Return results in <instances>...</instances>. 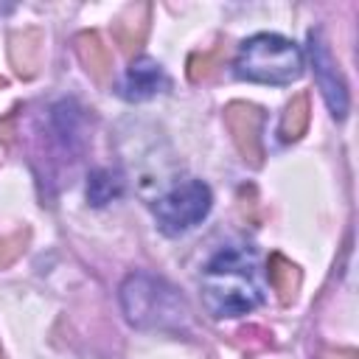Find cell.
Instances as JSON below:
<instances>
[{
    "mask_svg": "<svg viewBox=\"0 0 359 359\" xmlns=\"http://www.w3.org/2000/svg\"><path fill=\"white\" fill-rule=\"evenodd\" d=\"M306 126H309V93H297V95H292V101L283 109L280 137L283 140H297V137L306 135Z\"/></svg>",
    "mask_w": 359,
    "mask_h": 359,
    "instance_id": "13",
    "label": "cell"
},
{
    "mask_svg": "<svg viewBox=\"0 0 359 359\" xmlns=\"http://www.w3.org/2000/svg\"><path fill=\"white\" fill-rule=\"evenodd\" d=\"M303 73V56L294 42L278 34H255L241 42L236 76L258 84H292Z\"/></svg>",
    "mask_w": 359,
    "mask_h": 359,
    "instance_id": "3",
    "label": "cell"
},
{
    "mask_svg": "<svg viewBox=\"0 0 359 359\" xmlns=\"http://www.w3.org/2000/svg\"><path fill=\"white\" fill-rule=\"evenodd\" d=\"M224 123L233 137V146L250 165H261L264 146H261V126H264V112L255 104L247 101H233L224 109Z\"/></svg>",
    "mask_w": 359,
    "mask_h": 359,
    "instance_id": "5",
    "label": "cell"
},
{
    "mask_svg": "<svg viewBox=\"0 0 359 359\" xmlns=\"http://www.w3.org/2000/svg\"><path fill=\"white\" fill-rule=\"evenodd\" d=\"M320 359H356V351L353 348H345V351H334V348H325V351H320Z\"/></svg>",
    "mask_w": 359,
    "mask_h": 359,
    "instance_id": "16",
    "label": "cell"
},
{
    "mask_svg": "<svg viewBox=\"0 0 359 359\" xmlns=\"http://www.w3.org/2000/svg\"><path fill=\"white\" fill-rule=\"evenodd\" d=\"M3 87H6V79H3V76H0V90H3Z\"/></svg>",
    "mask_w": 359,
    "mask_h": 359,
    "instance_id": "17",
    "label": "cell"
},
{
    "mask_svg": "<svg viewBox=\"0 0 359 359\" xmlns=\"http://www.w3.org/2000/svg\"><path fill=\"white\" fill-rule=\"evenodd\" d=\"M0 359H3V348H0Z\"/></svg>",
    "mask_w": 359,
    "mask_h": 359,
    "instance_id": "18",
    "label": "cell"
},
{
    "mask_svg": "<svg viewBox=\"0 0 359 359\" xmlns=\"http://www.w3.org/2000/svg\"><path fill=\"white\" fill-rule=\"evenodd\" d=\"M42 42H45V34L39 28H22L8 34V59L22 79H34L39 73L42 48H45Z\"/></svg>",
    "mask_w": 359,
    "mask_h": 359,
    "instance_id": "8",
    "label": "cell"
},
{
    "mask_svg": "<svg viewBox=\"0 0 359 359\" xmlns=\"http://www.w3.org/2000/svg\"><path fill=\"white\" fill-rule=\"evenodd\" d=\"M123 194V174L112 168H98L87 180V199L93 205H107Z\"/></svg>",
    "mask_w": 359,
    "mask_h": 359,
    "instance_id": "12",
    "label": "cell"
},
{
    "mask_svg": "<svg viewBox=\"0 0 359 359\" xmlns=\"http://www.w3.org/2000/svg\"><path fill=\"white\" fill-rule=\"evenodd\" d=\"M76 56L79 62L84 65V70L98 81V84H107L109 76H112V56L107 50V45L101 42V36L95 31H81L76 39Z\"/></svg>",
    "mask_w": 359,
    "mask_h": 359,
    "instance_id": "10",
    "label": "cell"
},
{
    "mask_svg": "<svg viewBox=\"0 0 359 359\" xmlns=\"http://www.w3.org/2000/svg\"><path fill=\"white\" fill-rule=\"evenodd\" d=\"M149 17H151V6L140 3V6H129L115 22H112V36L118 42V48L123 53H135L149 34Z\"/></svg>",
    "mask_w": 359,
    "mask_h": 359,
    "instance_id": "9",
    "label": "cell"
},
{
    "mask_svg": "<svg viewBox=\"0 0 359 359\" xmlns=\"http://www.w3.org/2000/svg\"><path fill=\"white\" fill-rule=\"evenodd\" d=\"M266 278H269V286L275 289L278 300L280 303H292L297 297V289H300V269L283 258L280 252H272L269 261H266Z\"/></svg>",
    "mask_w": 359,
    "mask_h": 359,
    "instance_id": "11",
    "label": "cell"
},
{
    "mask_svg": "<svg viewBox=\"0 0 359 359\" xmlns=\"http://www.w3.org/2000/svg\"><path fill=\"white\" fill-rule=\"evenodd\" d=\"M202 300L213 317H238L261 303L255 255L238 247L222 250L202 275Z\"/></svg>",
    "mask_w": 359,
    "mask_h": 359,
    "instance_id": "1",
    "label": "cell"
},
{
    "mask_svg": "<svg viewBox=\"0 0 359 359\" xmlns=\"http://www.w3.org/2000/svg\"><path fill=\"white\" fill-rule=\"evenodd\" d=\"M28 230H17L11 236H0V266H8L17 261V255L25 250Z\"/></svg>",
    "mask_w": 359,
    "mask_h": 359,
    "instance_id": "15",
    "label": "cell"
},
{
    "mask_svg": "<svg viewBox=\"0 0 359 359\" xmlns=\"http://www.w3.org/2000/svg\"><path fill=\"white\" fill-rule=\"evenodd\" d=\"M309 53H311V65H314V79H317V87L323 90V98L331 109V115L337 121L345 118L348 112V87L342 81V73L337 67V62L331 59L320 31H311L309 34Z\"/></svg>",
    "mask_w": 359,
    "mask_h": 359,
    "instance_id": "6",
    "label": "cell"
},
{
    "mask_svg": "<svg viewBox=\"0 0 359 359\" xmlns=\"http://www.w3.org/2000/svg\"><path fill=\"white\" fill-rule=\"evenodd\" d=\"M210 202H213L210 188L202 180H182L160 199H154L151 213L165 236H180L196 227L210 213Z\"/></svg>",
    "mask_w": 359,
    "mask_h": 359,
    "instance_id": "4",
    "label": "cell"
},
{
    "mask_svg": "<svg viewBox=\"0 0 359 359\" xmlns=\"http://www.w3.org/2000/svg\"><path fill=\"white\" fill-rule=\"evenodd\" d=\"M121 306L137 328H182L188 323V306L180 292L163 278L135 272L121 286Z\"/></svg>",
    "mask_w": 359,
    "mask_h": 359,
    "instance_id": "2",
    "label": "cell"
},
{
    "mask_svg": "<svg viewBox=\"0 0 359 359\" xmlns=\"http://www.w3.org/2000/svg\"><path fill=\"white\" fill-rule=\"evenodd\" d=\"M222 56H224V48H222V45H216V48H210V50H196V53H191V59H188V79H191V81H205V79L222 65Z\"/></svg>",
    "mask_w": 359,
    "mask_h": 359,
    "instance_id": "14",
    "label": "cell"
},
{
    "mask_svg": "<svg viewBox=\"0 0 359 359\" xmlns=\"http://www.w3.org/2000/svg\"><path fill=\"white\" fill-rule=\"evenodd\" d=\"M163 87H165L163 67L154 59H149V56H137L126 67V76L121 81V95L126 101H146V98L157 95Z\"/></svg>",
    "mask_w": 359,
    "mask_h": 359,
    "instance_id": "7",
    "label": "cell"
}]
</instances>
